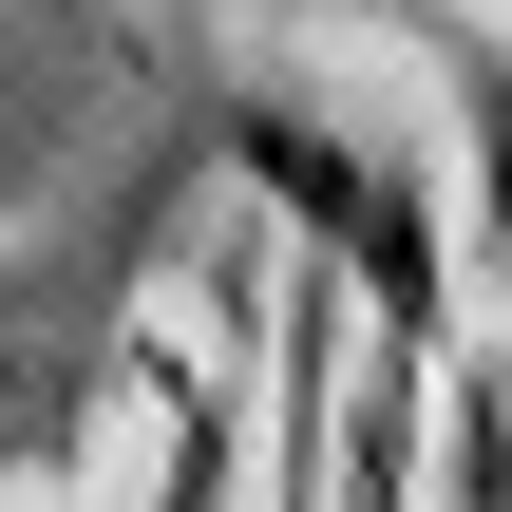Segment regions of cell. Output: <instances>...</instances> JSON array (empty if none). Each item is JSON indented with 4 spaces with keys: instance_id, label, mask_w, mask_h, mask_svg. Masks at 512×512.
<instances>
[{
    "instance_id": "obj_1",
    "label": "cell",
    "mask_w": 512,
    "mask_h": 512,
    "mask_svg": "<svg viewBox=\"0 0 512 512\" xmlns=\"http://www.w3.org/2000/svg\"><path fill=\"white\" fill-rule=\"evenodd\" d=\"M228 152H247V190L304 228V266H342L399 342H437V323L475 342V304H456V266H437V190H418L399 152H361L342 114H285V95H266V114H228Z\"/></svg>"
},
{
    "instance_id": "obj_2",
    "label": "cell",
    "mask_w": 512,
    "mask_h": 512,
    "mask_svg": "<svg viewBox=\"0 0 512 512\" xmlns=\"http://www.w3.org/2000/svg\"><path fill=\"white\" fill-rule=\"evenodd\" d=\"M152 380H171V475H152V512H228V399L190 361H152Z\"/></svg>"
},
{
    "instance_id": "obj_3",
    "label": "cell",
    "mask_w": 512,
    "mask_h": 512,
    "mask_svg": "<svg viewBox=\"0 0 512 512\" xmlns=\"http://www.w3.org/2000/svg\"><path fill=\"white\" fill-rule=\"evenodd\" d=\"M323 456H342V475H323L342 512H399V399H380V418H323Z\"/></svg>"
}]
</instances>
